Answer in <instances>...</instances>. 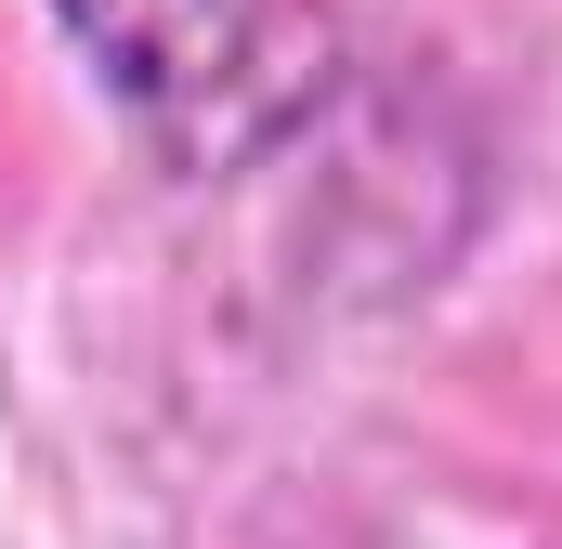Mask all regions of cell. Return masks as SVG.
<instances>
[{"instance_id": "6da1fadb", "label": "cell", "mask_w": 562, "mask_h": 549, "mask_svg": "<svg viewBox=\"0 0 562 549\" xmlns=\"http://www.w3.org/2000/svg\"><path fill=\"white\" fill-rule=\"evenodd\" d=\"M53 26L105 66V92L144 132L183 144L196 170L276 144L340 79V40H327L314 0H53Z\"/></svg>"}]
</instances>
